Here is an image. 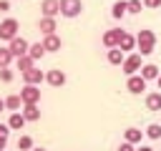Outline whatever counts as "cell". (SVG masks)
Here are the masks:
<instances>
[{"instance_id": "6da1fadb", "label": "cell", "mask_w": 161, "mask_h": 151, "mask_svg": "<svg viewBox=\"0 0 161 151\" xmlns=\"http://www.w3.org/2000/svg\"><path fill=\"white\" fill-rule=\"evenodd\" d=\"M18 30H20V23H18L15 18H5V20H0V40L10 43L13 38H18Z\"/></svg>"}, {"instance_id": "7a4b0ae2", "label": "cell", "mask_w": 161, "mask_h": 151, "mask_svg": "<svg viewBox=\"0 0 161 151\" xmlns=\"http://www.w3.org/2000/svg\"><path fill=\"white\" fill-rule=\"evenodd\" d=\"M141 58H143L141 53H128V55H126V60H123V65H121V70L126 73V78H128V76H136V73L141 70V65H143Z\"/></svg>"}, {"instance_id": "3957f363", "label": "cell", "mask_w": 161, "mask_h": 151, "mask_svg": "<svg viewBox=\"0 0 161 151\" xmlns=\"http://www.w3.org/2000/svg\"><path fill=\"white\" fill-rule=\"evenodd\" d=\"M83 13V0H60V15L63 18H78Z\"/></svg>"}, {"instance_id": "277c9868", "label": "cell", "mask_w": 161, "mask_h": 151, "mask_svg": "<svg viewBox=\"0 0 161 151\" xmlns=\"http://www.w3.org/2000/svg\"><path fill=\"white\" fill-rule=\"evenodd\" d=\"M65 81H68L65 70H60V68H50V70H45V83H48V86L60 88V86H65Z\"/></svg>"}, {"instance_id": "5b68a950", "label": "cell", "mask_w": 161, "mask_h": 151, "mask_svg": "<svg viewBox=\"0 0 161 151\" xmlns=\"http://www.w3.org/2000/svg\"><path fill=\"white\" fill-rule=\"evenodd\" d=\"M146 78H141V73H136V76H128L126 78V91L128 93H133V96H138V93H143L146 91Z\"/></svg>"}, {"instance_id": "8992f818", "label": "cell", "mask_w": 161, "mask_h": 151, "mask_svg": "<svg viewBox=\"0 0 161 151\" xmlns=\"http://www.w3.org/2000/svg\"><path fill=\"white\" fill-rule=\"evenodd\" d=\"M8 48H10V53L15 55V58H23V55H28V50H30V43L25 40V38H13L10 43H8Z\"/></svg>"}, {"instance_id": "52a82bcc", "label": "cell", "mask_w": 161, "mask_h": 151, "mask_svg": "<svg viewBox=\"0 0 161 151\" xmlns=\"http://www.w3.org/2000/svg\"><path fill=\"white\" fill-rule=\"evenodd\" d=\"M20 98H23V106L40 103V86H23V91H20Z\"/></svg>"}, {"instance_id": "ba28073f", "label": "cell", "mask_w": 161, "mask_h": 151, "mask_svg": "<svg viewBox=\"0 0 161 151\" xmlns=\"http://www.w3.org/2000/svg\"><path fill=\"white\" fill-rule=\"evenodd\" d=\"M60 15V0H43L40 3V18H58Z\"/></svg>"}, {"instance_id": "9c48e42d", "label": "cell", "mask_w": 161, "mask_h": 151, "mask_svg": "<svg viewBox=\"0 0 161 151\" xmlns=\"http://www.w3.org/2000/svg\"><path fill=\"white\" fill-rule=\"evenodd\" d=\"M121 28H108L103 35H101V43L106 45V48H118V40H121Z\"/></svg>"}, {"instance_id": "30bf717a", "label": "cell", "mask_w": 161, "mask_h": 151, "mask_svg": "<svg viewBox=\"0 0 161 151\" xmlns=\"http://www.w3.org/2000/svg\"><path fill=\"white\" fill-rule=\"evenodd\" d=\"M23 81H25V86H40V83L45 81V70H40V68L35 65V68H30V70L23 73Z\"/></svg>"}, {"instance_id": "8fae6325", "label": "cell", "mask_w": 161, "mask_h": 151, "mask_svg": "<svg viewBox=\"0 0 161 151\" xmlns=\"http://www.w3.org/2000/svg\"><path fill=\"white\" fill-rule=\"evenodd\" d=\"M43 48H45V53H58L60 48H63V40H60V35L55 33V35H43Z\"/></svg>"}, {"instance_id": "7c38bea8", "label": "cell", "mask_w": 161, "mask_h": 151, "mask_svg": "<svg viewBox=\"0 0 161 151\" xmlns=\"http://www.w3.org/2000/svg\"><path fill=\"white\" fill-rule=\"evenodd\" d=\"M38 30H40L43 35H55L58 20H55V18H40V20H38Z\"/></svg>"}, {"instance_id": "4fadbf2b", "label": "cell", "mask_w": 161, "mask_h": 151, "mask_svg": "<svg viewBox=\"0 0 161 151\" xmlns=\"http://www.w3.org/2000/svg\"><path fill=\"white\" fill-rule=\"evenodd\" d=\"M118 48H121L126 55H128L131 50H136V35H131L128 30H123V33H121V40H118Z\"/></svg>"}, {"instance_id": "5bb4252c", "label": "cell", "mask_w": 161, "mask_h": 151, "mask_svg": "<svg viewBox=\"0 0 161 151\" xmlns=\"http://www.w3.org/2000/svg\"><path fill=\"white\" fill-rule=\"evenodd\" d=\"M143 136H146V133H143L141 128H136V126H128V128L123 131V141H128V143H133V146H138Z\"/></svg>"}, {"instance_id": "9a60e30c", "label": "cell", "mask_w": 161, "mask_h": 151, "mask_svg": "<svg viewBox=\"0 0 161 151\" xmlns=\"http://www.w3.org/2000/svg\"><path fill=\"white\" fill-rule=\"evenodd\" d=\"M106 60H108L111 65H123L126 53H123L121 48H108V50H106Z\"/></svg>"}, {"instance_id": "2e32d148", "label": "cell", "mask_w": 161, "mask_h": 151, "mask_svg": "<svg viewBox=\"0 0 161 151\" xmlns=\"http://www.w3.org/2000/svg\"><path fill=\"white\" fill-rule=\"evenodd\" d=\"M138 73H141V78H146V81H156V78L161 76V70H158L156 63H143Z\"/></svg>"}, {"instance_id": "e0dca14e", "label": "cell", "mask_w": 161, "mask_h": 151, "mask_svg": "<svg viewBox=\"0 0 161 151\" xmlns=\"http://www.w3.org/2000/svg\"><path fill=\"white\" fill-rule=\"evenodd\" d=\"M25 123H28V121H25V116H23L20 111H15V113L8 116V126H10V131H23Z\"/></svg>"}, {"instance_id": "ac0fdd59", "label": "cell", "mask_w": 161, "mask_h": 151, "mask_svg": "<svg viewBox=\"0 0 161 151\" xmlns=\"http://www.w3.org/2000/svg\"><path fill=\"white\" fill-rule=\"evenodd\" d=\"M128 13V0H116L113 5H111V18H116V20H121L123 15Z\"/></svg>"}, {"instance_id": "d6986e66", "label": "cell", "mask_w": 161, "mask_h": 151, "mask_svg": "<svg viewBox=\"0 0 161 151\" xmlns=\"http://www.w3.org/2000/svg\"><path fill=\"white\" fill-rule=\"evenodd\" d=\"M146 108L148 111H161V91L146 93Z\"/></svg>"}, {"instance_id": "ffe728a7", "label": "cell", "mask_w": 161, "mask_h": 151, "mask_svg": "<svg viewBox=\"0 0 161 151\" xmlns=\"http://www.w3.org/2000/svg\"><path fill=\"white\" fill-rule=\"evenodd\" d=\"M141 43H156V33L151 28H141L136 33V45H141Z\"/></svg>"}, {"instance_id": "44dd1931", "label": "cell", "mask_w": 161, "mask_h": 151, "mask_svg": "<svg viewBox=\"0 0 161 151\" xmlns=\"http://www.w3.org/2000/svg\"><path fill=\"white\" fill-rule=\"evenodd\" d=\"M5 108H8L10 113L20 111V108H23V98H20V93H10V96L5 98Z\"/></svg>"}, {"instance_id": "7402d4cb", "label": "cell", "mask_w": 161, "mask_h": 151, "mask_svg": "<svg viewBox=\"0 0 161 151\" xmlns=\"http://www.w3.org/2000/svg\"><path fill=\"white\" fill-rule=\"evenodd\" d=\"M20 113L25 116V121H40V108H38V103L23 106V111H20Z\"/></svg>"}, {"instance_id": "603a6c76", "label": "cell", "mask_w": 161, "mask_h": 151, "mask_svg": "<svg viewBox=\"0 0 161 151\" xmlns=\"http://www.w3.org/2000/svg\"><path fill=\"white\" fill-rule=\"evenodd\" d=\"M30 68H35V60H33L30 55H23V58H15V70H20V73H25V70H30Z\"/></svg>"}, {"instance_id": "cb8c5ba5", "label": "cell", "mask_w": 161, "mask_h": 151, "mask_svg": "<svg viewBox=\"0 0 161 151\" xmlns=\"http://www.w3.org/2000/svg\"><path fill=\"white\" fill-rule=\"evenodd\" d=\"M15 60V55L10 53L8 45H0V68H10V63Z\"/></svg>"}, {"instance_id": "d4e9b609", "label": "cell", "mask_w": 161, "mask_h": 151, "mask_svg": "<svg viewBox=\"0 0 161 151\" xmlns=\"http://www.w3.org/2000/svg\"><path fill=\"white\" fill-rule=\"evenodd\" d=\"M28 55H30V58L38 63V60L45 55V48H43V43H40V40H38V43H30V50H28Z\"/></svg>"}, {"instance_id": "484cf974", "label": "cell", "mask_w": 161, "mask_h": 151, "mask_svg": "<svg viewBox=\"0 0 161 151\" xmlns=\"http://www.w3.org/2000/svg\"><path fill=\"white\" fill-rule=\"evenodd\" d=\"M143 133H146L151 141H158V138H161V123H148V126L143 128Z\"/></svg>"}, {"instance_id": "4316f807", "label": "cell", "mask_w": 161, "mask_h": 151, "mask_svg": "<svg viewBox=\"0 0 161 151\" xmlns=\"http://www.w3.org/2000/svg\"><path fill=\"white\" fill-rule=\"evenodd\" d=\"M33 148H35V146H33V138L23 133V136L18 138V151H33Z\"/></svg>"}, {"instance_id": "83f0119b", "label": "cell", "mask_w": 161, "mask_h": 151, "mask_svg": "<svg viewBox=\"0 0 161 151\" xmlns=\"http://www.w3.org/2000/svg\"><path fill=\"white\" fill-rule=\"evenodd\" d=\"M156 50V43H141V45H136V53H141V55H151Z\"/></svg>"}, {"instance_id": "f1b7e54d", "label": "cell", "mask_w": 161, "mask_h": 151, "mask_svg": "<svg viewBox=\"0 0 161 151\" xmlns=\"http://www.w3.org/2000/svg\"><path fill=\"white\" fill-rule=\"evenodd\" d=\"M13 78H15L13 68H0V81H3V83H10Z\"/></svg>"}, {"instance_id": "f546056e", "label": "cell", "mask_w": 161, "mask_h": 151, "mask_svg": "<svg viewBox=\"0 0 161 151\" xmlns=\"http://www.w3.org/2000/svg\"><path fill=\"white\" fill-rule=\"evenodd\" d=\"M143 10V0H128V13H141Z\"/></svg>"}, {"instance_id": "4dcf8cb0", "label": "cell", "mask_w": 161, "mask_h": 151, "mask_svg": "<svg viewBox=\"0 0 161 151\" xmlns=\"http://www.w3.org/2000/svg\"><path fill=\"white\" fill-rule=\"evenodd\" d=\"M116 151H136V146H133V143H128V141H121Z\"/></svg>"}, {"instance_id": "1f68e13d", "label": "cell", "mask_w": 161, "mask_h": 151, "mask_svg": "<svg viewBox=\"0 0 161 151\" xmlns=\"http://www.w3.org/2000/svg\"><path fill=\"white\" fill-rule=\"evenodd\" d=\"M143 8H151V10H156V8H161V0H143Z\"/></svg>"}, {"instance_id": "d6a6232c", "label": "cell", "mask_w": 161, "mask_h": 151, "mask_svg": "<svg viewBox=\"0 0 161 151\" xmlns=\"http://www.w3.org/2000/svg\"><path fill=\"white\" fill-rule=\"evenodd\" d=\"M8 133H10V126H8V123H0V136L8 138Z\"/></svg>"}, {"instance_id": "836d02e7", "label": "cell", "mask_w": 161, "mask_h": 151, "mask_svg": "<svg viewBox=\"0 0 161 151\" xmlns=\"http://www.w3.org/2000/svg\"><path fill=\"white\" fill-rule=\"evenodd\" d=\"M5 10H10V0H0V13H5Z\"/></svg>"}, {"instance_id": "e575fe53", "label": "cell", "mask_w": 161, "mask_h": 151, "mask_svg": "<svg viewBox=\"0 0 161 151\" xmlns=\"http://www.w3.org/2000/svg\"><path fill=\"white\" fill-rule=\"evenodd\" d=\"M136 151H153V146H148V143H138Z\"/></svg>"}, {"instance_id": "d590c367", "label": "cell", "mask_w": 161, "mask_h": 151, "mask_svg": "<svg viewBox=\"0 0 161 151\" xmlns=\"http://www.w3.org/2000/svg\"><path fill=\"white\" fill-rule=\"evenodd\" d=\"M5 148H8V138H3V136H0V151H5Z\"/></svg>"}, {"instance_id": "8d00e7d4", "label": "cell", "mask_w": 161, "mask_h": 151, "mask_svg": "<svg viewBox=\"0 0 161 151\" xmlns=\"http://www.w3.org/2000/svg\"><path fill=\"white\" fill-rule=\"evenodd\" d=\"M3 111H8V108H5V98H0V113H3Z\"/></svg>"}, {"instance_id": "74e56055", "label": "cell", "mask_w": 161, "mask_h": 151, "mask_svg": "<svg viewBox=\"0 0 161 151\" xmlns=\"http://www.w3.org/2000/svg\"><path fill=\"white\" fill-rule=\"evenodd\" d=\"M156 86H158V91H161V76H158V78H156Z\"/></svg>"}, {"instance_id": "f35d334b", "label": "cell", "mask_w": 161, "mask_h": 151, "mask_svg": "<svg viewBox=\"0 0 161 151\" xmlns=\"http://www.w3.org/2000/svg\"><path fill=\"white\" fill-rule=\"evenodd\" d=\"M33 151H48V148H43V146H35V148H33Z\"/></svg>"}, {"instance_id": "ab89813d", "label": "cell", "mask_w": 161, "mask_h": 151, "mask_svg": "<svg viewBox=\"0 0 161 151\" xmlns=\"http://www.w3.org/2000/svg\"><path fill=\"white\" fill-rule=\"evenodd\" d=\"M5 151H8V148H5Z\"/></svg>"}]
</instances>
